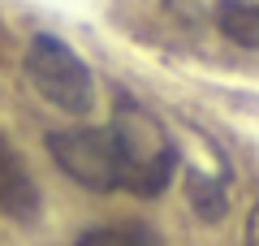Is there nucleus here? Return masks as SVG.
Here are the masks:
<instances>
[{"instance_id":"f257e3e1","label":"nucleus","mask_w":259,"mask_h":246,"mask_svg":"<svg viewBox=\"0 0 259 246\" xmlns=\"http://www.w3.org/2000/svg\"><path fill=\"white\" fill-rule=\"evenodd\" d=\"M112 134H117L121 164H125V190L139 194V199L164 194L177 173V143L168 138V130L143 104L121 95L117 117H112Z\"/></svg>"},{"instance_id":"f03ea898","label":"nucleus","mask_w":259,"mask_h":246,"mask_svg":"<svg viewBox=\"0 0 259 246\" xmlns=\"http://www.w3.org/2000/svg\"><path fill=\"white\" fill-rule=\"evenodd\" d=\"M26 78L52 108L82 117L95 108V78L91 65L56 35H35L26 48Z\"/></svg>"},{"instance_id":"7ed1b4c3","label":"nucleus","mask_w":259,"mask_h":246,"mask_svg":"<svg viewBox=\"0 0 259 246\" xmlns=\"http://www.w3.org/2000/svg\"><path fill=\"white\" fill-rule=\"evenodd\" d=\"M48 151L65 169L69 182L82 190L112 194L125 190V164H121V147L112 126H78V130H52L48 134Z\"/></svg>"},{"instance_id":"20e7f679","label":"nucleus","mask_w":259,"mask_h":246,"mask_svg":"<svg viewBox=\"0 0 259 246\" xmlns=\"http://www.w3.org/2000/svg\"><path fill=\"white\" fill-rule=\"evenodd\" d=\"M0 216L22 220V225L39 216V186L5 134H0Z\"/></svg>"},{"instance_id":"39448f33","label":"nucleus","mask_w":259,"mask_h":246,"mask_svg":"<svg viewBox=\"0 0 259 246\" xmlns=\"http://www.w3.org/2000/svg\"><path fill=\"white\" fill-rule=\"evenodd\" d=\"M216 26L238 48L259 52V0H221L216 5Z\"/></svg>"},{"instance_id":"423d86ee","label":"nucleus","mask_w":259,"mask_h":246,"mask_svg":"<svg viewBox=\"0 0 259 246\" xmlns=\"http://www.w3.org/2000/svg\"><path fill=\"white\" fill-rule=\"evenodd\" d=\"M186 194H190L194 212L203 220H221L229 208V177H207V173H190L186 177Z\"/></svg>"},{"instance_id":"0eeeda50","label":"nucleus","mask_w":259,"mask_h":246,"mask_svg":"<svg viewBox=\"0 0 259 246\" xmlns=\"http://www.w3.org/2000/svg\"><path fill=\"white\" fill-rule=\"evenodd\" d=\"M74 246H160V233L147 225H104L87 229Z\"/></svg>"},{"instance_id":"6e6552de","label":"nucleus","mask_w":259,"mask_h":246,"mask_svg":"<svg viewBox=\"0 0 259 246\" xmlns=\"http://www.w3.org/2000/svg\"><path fill=\"white\" fill-rule=\"evenodd\" d=\"M242 242H246V246H259V199L250 203V212H246V233H242Z\"/></svg>"}]
</instances>
